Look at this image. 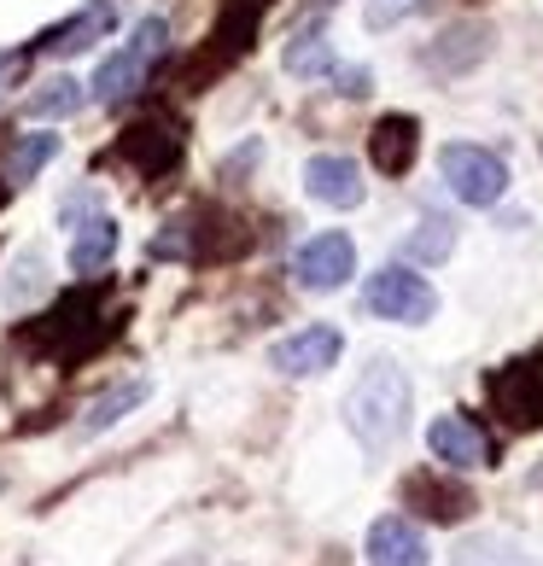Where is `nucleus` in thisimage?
I'll list each match as a JSON object with an SVG mask.
<instances>
[{
  "instance_id": "f257e3e1",
  "label": "nucleus",
  "mask_w": 543,
  "mask_h": 566,
  "mask_svg": "<svg viewBox=\"0 0 543 566\" xmlns=\"http://www.w3.org/2000/svg\"><path fill=\"white\" fill-rule=\"evenodd\" d=\"M409 409H415L409 374L391 363V356H380V363H368L363 380L351 386V397H345V427H351V438H357L368 455H386V450L404 438Z\"/></svg>"
},
{
  "instance_id": "f03ea898",
  "label": "nucleus",
  "mask_w": 543,
  "mask_h": 566,
  "mask_svg": "<svg viewBox=\"0 0 543 566\" xmlns=\"http://www.w3.org/2000/svg\"><path fill=\"white\" fill-rule=\"evenodd\" d=\"M363 310H368V316H380V322L421 327V322H432L438 292L427 286V275H415V269L391 263V269H380V275H368V286H363Z\"/></svg>"
},
{
  "instance_id": "7ed1b4c3",
  "label": "nucleus",
  "mask_w": 543,
  "mask_h": 566,
  "mask_svg": "<svg viewBox=\"0 0 543 566\" xmlns=\"http://www.w3.org/2000/svg\"><path fill=\"white\" fill-rule=\"evenodd\" d=\"M438 170H445V181H450V193L462 199V205H497L509 193V164L497 158V153H485V146H468V140H450L445 153H438Z\"/></svg>"
},
{
  "instance_id": "20e7f679",
  "label": "nucleus",
  "mask_w": 543,
  "mask_h": 566,
  "mask_svg": "<svg viewBox=\"0 0 543 566\" xmlns=\"http://www.w3.org/2000/svg\"><path fill=\"white\" fill-rule=\"evenodd\" d=\"M164 35H170V24H164V18H140V30H135V41L123 53H112L106 65L94 71V99H106V106H117L123 94L129 88H140L146 82V71H153V59L164 53Z\"/></svg>"
},
{
  "instance_id": "39448f33",
  "label": "nucleus",
  "mask_w": 543,
  "mask_h": 566,
  "mask_svg": "<svg viewBox=\"0 0 543 566\" xmlns=\"http://www.w3.org/2000/svg\"><path fill=\"white\" fill-rule=\"evenodd\" d=\"M351 275H357V245H351V234H340V228L304 240L299 258H292V281L304 292H340Z\"/></svg>"
},
{
  "instance_id": "423d86ee",
  "label": "nucleus",
  "mask_w": 543,
  "mask_h": 566,
  "mask_svg": "<svg viewBox=\"0 0 543 566\" xmlns=\"http://www.w3.org/2000/svg\"><path fill=\"white\" fill-rule=\"evenodd\" d=\"M340 350H345V333L340 327H299V333H286V339L269 345V368L286 374V380H304V374H322L340 363Z\"/></svg>"
},
{
  "instance_id": "0eeeda50",
  "label": "nucleus",
  "mask_w": 543,
  "mask_h": 566,
  "mask_svg": "<svg viewBox=\"0 0 543 566\" xmlns=\"http://www.w3.org/2000/svg\"><path fill=\"white\" fill-rule=\"evenodd\" d=\"M491 403L503 409V421L532 432L543 427V363H514L491 380Z\"/></svg>"
},
{
  "instance_id": "6e6552de",
  "label": "nucleus",
  "mask_w": 543,
  "mask_h": 566,
  "mask_svg": "<svg viewBox=\"0 0 543 566\" xmlns=\"http://www.w3.org/2000/svg\"><path fill=\"white\" fill-rule=\"evenodd\" d=\"M427 450L456 473H473V468H491V438L479 432L468 415H438L427 427Z\"/></svg>"
},
{
  "instance_id": "1a4fd4ad",
  "label": "nucleus",
  "mask_w": 543,
  "mask_h": 566,
  "mask_svg": "<svg viewBox=\"0 0 543 566\" xmlns=\"http://www.w3.org/2000/svg\"><path fill=\"white\" fill-rule=\"evenodd\" d=\"M304 193L316 199V205H327V211H357L368 187H363V170L351 158L322 153V158L304 164Z\"/></svg>"
},
{
  "instance_id": "9d476101",
  "label": "nucleus",
  "mask_w": 543,
  "mask_h": 566,
  "mask_svg": "<svg viewBox=\"0 0 543 566\" xmlns=\"http://www.w3.org/2000/svg\"><path fill=\"white\" fill-rule=\"evenodd\" d=\"M363 555H368V566H427V537L415 532L404 514H386L368 526Z\"/></svg>"
},
{
  "instance_id": "9b49d317",
  "label": "nucleus",
  "mask_w": 543,
  "mask_h": 566,
  "mask_svg": "<svg viewBox=\"0 0 543 566\" xmlns=\"http://www.w3.org/2000/svg\"><path fill=\"white\" fill-rule=\"evenodd\" d=\"M404 502L421 509L427 520H438V526H456V520L473 514V496L462 485H450V479H438V473H409L404 479Z\"/></svg>"
},
{
  "instance_id": "f8f14e48",
  "label": "nucleus",
  "mask_w": 543,
  "mask_h": 566,
  "mask_svg": "<svg viewBox=\"0 0 543 566\" xmlns=\"http://www.w3.org/2000/svg\"><path fill=\"white\" fill-rule=\"evenodd\" d=\"M146 397H153V380H123L112 386L106 397H94L88 409H82V421H76V438H100V432H112L123 415H135Z\"/></svg>"
},
{
  "instance_id": "ddd939ff",
  "label": "nucleus",
  "mask_w": 543,
  "mask_h": 566,
  "mask_svg": "<svg viewBox=\"0 0 543 566\" xmlns=\"http://www.w3.org/2000/svg\"><path fill=\"white\" fill-rule=\"evenodd\" d=\"M415 146H421V129H415V117H380V129H374V164H380L386 176H404L415 164Z\"/></svg>"
},
{
  "instance_id": "4468645a",
  "label": "nucleus",
  "mask_w": 543,
  "mask_h": 566,
  "mask_svg": "<svg viewBox=\"0 0 543 566\" xmlns=\"http://www.w3.org/2000/svg\"><path fill=\"white\" fill-rule=\"evenodd\" d=\"M106 30H112V7H106V0H94V7H82L71 18V24H59L48 41H41V48H48L53 59H71V53H82L94 35H106Z\"/></svg>"
},
{
  "instance_id": "2eb2a0df",
  "label": "nucleus",
  "mask_w": 543,
  "mask_h": 566,
  "mask_svg": "<svg viewBox=\"0 0 543 566\" xmlns=\"http://www.w3.org/2000/svg\"><path fill=\"white\" fill-rule=\"evenodd\" d=\"M112 251H117V222L94 217V222H82L76 240H71V269L76 275H100V269L112 263Z\"/></svg>"
},
{
  "instance_id": "dca6fc26",
  "label": "nucleus",
  "mask_w": 543,
  "mask_h": 566,
  "mask_svg": "<svg viewBox=\"0 0 543 566\" xmlns=\"http://www.w3.org/2000/svg\"><path fill=\"white\" fill-rule=\"evenodd\" d=\"M82 99H88V94H82V82H76V76H48V82H41V88L24 99V112H30L35 123H53V117L82 112Z\"/></svg>"
},
{
  "instance_id": "f3484780",
  "label": "nucleus",
  "mask_w": 543,
  "mask_h": 566,
  "mask_svg": "<svg viewBox=\"0 0 543 566\" xmlns=\"http://www.w3.org/2000/svg\"><path fill=\"white\" fill-rule=\"evenodd\" d=\"M456 566H543V560H532L509 537H468L462 549H456Z\"/></svg>"
},
{
  "instance_id": "a211bd4d",
  "label": "nucleus",
  "mask_w": 543,
  "mask_h": 566,
  "mask_svg": "<svg viewBox=\"0 0 543 566\" xmlns=\"http://www.w3.org/2000/svg\"><path fill=\"white\" fill-rule=\"evenodd\" d=\"M281 65L292 71V76H322V71H333V48H327V35H292L286 41V53H281Z\"/></svg>"
},
{
  "instance_id": "6ab92c4d",
  "label": "nucleus",
  "mask_w": 543,
  "mask_h": 566,
  "mask_svg": "<svg viewBox=\"0 0 543 566\" xmlns=\"http://www.w3.org/2000/svg\"><path fill=\"white\" fill-rule=\"evenodd\" d=\"M450 245H456V228H450L445 217H427V222L409 234L404 251H409L415 263H445V258H450Z\"/></svg>"
},
{
  "instance_id": "aec40b11",
  "label": "nucleus",
  "mask_w": 543,
  "mask_h": 566,
  "mask_svg": "<svg viewBox=\"0 0 543 566\" xmlns=\"http://www.w3.org/2000/svg\"><path fill=\"white\" fill-rule=\"evenodd\" d=\"M53 158H59V135H24L12 153V181H30L35 170H48Z\"/></svg>"
}]
</instances>
